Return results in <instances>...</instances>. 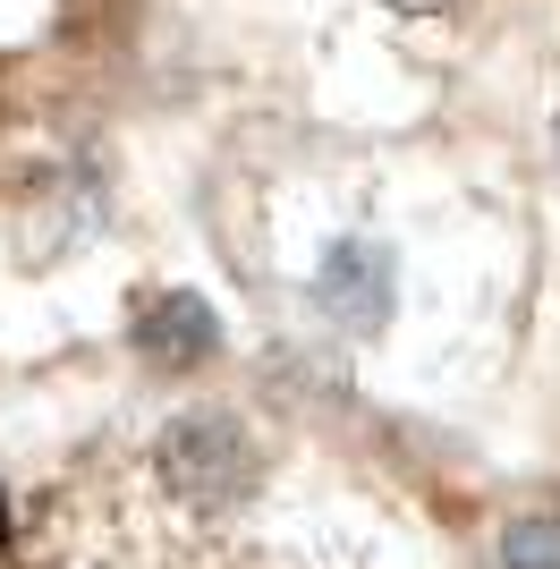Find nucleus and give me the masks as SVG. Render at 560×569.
<instances>
[{
    "mask_svg": "<svg viewBox=\"0 0 560 569\" xmlns=\"http://www.w3.org/2000/svg\"><path fill=\"white\" fill-rule=\"evenodd\" d=\"M137 485L170 519H230L272 485V459H263V433L238 408H187L153 433Z\"/></svg>",
    "mask_w": 560,
    "mask_h": 569,
    "instance_id": "obj_1",
    "label": "nucleus"
},
{
    "mask_svg": "<svg viewBox=\"0 0 560 569\" xmlns=\"http://www.w3.org/2000/svg\"><path fill=\"white\" fill-rule=\"evenodd\" d=\"M298 289H306V315L340 340H391L399 315H408V256H399L391 230L373 221H331L314 230L298 263Z\"/></svg>",
    "mask_w": 560,
    "mask_h": 569,
    "instance_id": "obj_2",
    "label": "nucleus"
},
{
    "mask_svg": "<svg viewBox=\"0 0 560 569\" xmlns=\"http://www.w3.org/2000/svg\"><path fill=\"white\" fill-rule=\"evenodd\" d=\"M137 332L153 340L162 357H204L221 323H212V307L196 298V289H153V298H144V315H137Z\"/></svg>",
    "mask_w": 560,
    "mask_h": 569,
    "instance_id": "obj_3",
    "label": "nucleus"
},
{
    "mask_svg": "<svg viewBox=\"0 0 560 569\" xmlns=\"http://www.w3.org/2000/svg\"><path fill=\"white\" fill-rule=\"evenodd\" d=\"M501 569H560V527L552 519H518L501 536Z\"/></svg>",
    "mask_w": 560,
    "mask_h": 569,
    "instance_id": "obj_4",
    "label": "nucleus"
},
{
    "mask_svg": "<svg viewBox=\"0 0 560 569\" xmlns=\"http://www.w3.org/2000/svg\"><path fill=\"white\" fill-rule=\"evenodd\" d=\"M34 26H43V0H0V43H18Z\"/></svg>",
    "mask_w": 560,
    "mask_h": 569,
    "instance_id": "obj_5",
    "label": "nucleus"
},
{
    "mask_svg": "<svg viewBox=\"0 0 560 569\" xmlns=\"http://www.w3.org/2000/svg\"><path fill=\"white\" fill-rule=\"evenodd\" d=\"M373 9H382V18H450L459 0H373Z\"/></svg>",
    "mask_w": 560,
    "mask_h": 569,
    "instance_id": "obj_6",
    "label": "nucleus"
}]
</instances>
